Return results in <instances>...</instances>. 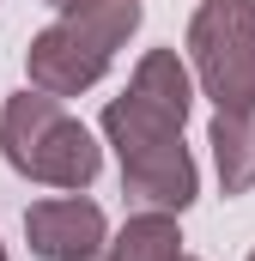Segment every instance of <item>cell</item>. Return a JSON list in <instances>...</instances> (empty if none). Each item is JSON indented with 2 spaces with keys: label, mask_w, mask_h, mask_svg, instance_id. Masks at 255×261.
<instances>
[{
  "label": "cell",
  "mask_w": 255,
  "mask_h": 261,
  "mask_svg": "<svg viewBox=\"0 0 255 261\" xmlns=\"http://www.w3.org/2000/svg\"><path fill=\"white\" fill-rule=\"evenodd\" d=\"M0 152L24 182L61 189V195H85L104 170V146L79 116H67L61 97L24 85L18 97L0 103Z\"/></svg>",
  "instance_id": "1"
},
{
  "label": "cell",
  "mask_w": 255,
  "mask_h": 261,
  "mask_svg": "<svg viewBox=\"0 0 255 261\" xmlns=\"http://www.w3.org/2000/svg\"><path fill=\"white\" fill-rule=\"evenodd\" d=\"M104 140L122 158V189L152 213H189L200 195V170L194 152L183 146V122L158 116L152 103H140L134 91L110 97L104 110Z\"/></svg>",
  "instance_id": "2"
},
{
  "label": "cell",
  "mask_w": 255,
  "mask_h": 261,
  "mask_svg": "<svg viewBox=\"0 0 255 261\" xmlns=\"http://www.w3.org/2000/svg\"><path fill=\"white\" fill-rule=\"evenodd\" d=\"M189 67L219 110L255 103V0H200L189 18Z\"/></svg>",
  "instance_id": "3"
},
{
  "label": "cell",
  "mask_w": 255,
  "mask_h": 261,
  "mask_svg": "<svg viewBox=\"0 0 255 261\" xmlns=\"http://www.w3.org/2000/svg\"><path fill=\"white\" fill-rule=\"evenodd\" d=\"M24 243L37 261H85L110 249V219L91 195H49L24 206Z\"/></svg>",
  "instance_id": "4"
},
{
  "label": "cell",
  "mask_w": 255,
  "mask_h": 261,
  "mask_svg": "<svg viewBox=\"0 0 255 261\" xmlns=\"http://www.w3.org/2000/svg\"><path fill=\"white\" fill-rule=\"evenodd\" d=\"M116 55H104L73 18H55L49 31H37L31 37V49H24V85H37V91H49V97H79V91H91L104 73H110Z\"/></svg>",
  "instance_id": "5"
},
{
  "label": "cell",
  "mask_w": 255,
  "mask_h": 261,
  "mask_svg": "<svg viewBox=\"0 0 255 261\" xmlns=\"http://www.w3.org/2000/svg\"><path fill=\"white\" fill-rule=\"evenodd\" d=\"M128 91L140 97V103H152L158 116H170V122H189L194 110V67L176 55V49H146L140 61H134V79H128Z\"/></svg>",
  "instance_id": "6"
},
{
  "label": "cell",
  "mask_w": 255,
  "mask_h": 261,
  "mask_svg": "<svg viewBox=\"0 0 255 261\" xmlns=\"http://www.w3.org/2000/svg\"><path fill=\"white\" fill-rule=\"evenodd\" d=\"M213 170H219V189L225 195H249L255 189V103L249 110H213Z\"/></svg>",
  "instance_id": "7"
},
{
  "label": "cell",
  "mask_w": 255,
  "mask_h": 261,
  "mask_svg": "<svg viewBox=\"0 0 255 261\" xmlns=\"http://www.w3.org/2000/svg\"><path fill=\"white\" fill-rule=\"evenodd\" d=\"M104 255H110V261H176V255H183V225H176V213L140 206L122 231L110 237Z\"/></svg>",
  "instance_id": "8"
},
{
  "label": "cell",
  "mask_w": 255,
  "mask_h": 261,
  "mask_svg": "<svg viewBox=\"0 0 255 261\" xmlns=\"http://www.w3.org/2000/svg\"><path fill=\"white\" fill-rule=\"evenodd\" d=\"M140 12H146L140 0H91V6H79V12H67V18H73L104 55H116L128 37L140 31Z\"/></svg>",
  "instance_id": "9"
},
{
  "label": "cell",
  "mask_w": 255,
  "mask_h": 261,
  "mask_svg": "<svg viewBox=\"0 0 255 261\" xmlns=\"http://www.w3.org/2000/svg\"><path fill=\"white\" fill-rule=\"evenodd\" d=\"M43 6H55V12L67 18V12H79V6H91V0H43Z\"/></svg>",
  "instance_id": "10"
},
{
  "label": "cell",
  "mask_w": 255,
  "mask_h": 261,
  "mask_svg": "<svg viewBox=\"0 0 255 261\" xmlns=\"http://www.w3.org/2000/svg\"><path fill=\"white\" fill-rule=\"evenodd\" d=\"M176 261H200V255H189V249H183V255H176Z\"/></svg>",
  "instance_id": "11"
},
{
  "label": "cell",
  "mask_w": 255,
  "mask_h": 261,
  "mask_svg": "<svg viewBox=\"0 0 255 261\" xmlns=\"http://www.w3.org/2000/svg\"><path fill=\"white\" fill-rule=\"evenodd\" d=\"M85 261H110V255H85Z\"/></svg>",
  "instance_id": "12"
},
{
  "label": "cell",
  "mask_w": 255,
  "mask_h": 261,
  "mask_svg": "<svg viewBox=\"0 0 255 261\" xmlns=\"http://www.w3.org/2000/svg\"><path fill=\"white\" fill-rule=\"evenodd\" d=\"M0 261H6V243H0Z\"/></svg>",
  "instance_id": "13"
},
{
  "label": "cell",
  "mask_w": 255,
  "mask_h": 261,
  "mask_svg": "<svg viewBox=\"0 0 255 261\" xmlns=\"http://www.w3.org/2000/svg\"><path fill=\"white\" fill-rule=\"evenodd\" d=\"M249 261H255V249H249Z\"/></svg>",
  "instance_id": "14"
}]
</instances>
